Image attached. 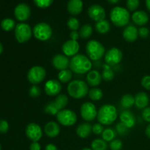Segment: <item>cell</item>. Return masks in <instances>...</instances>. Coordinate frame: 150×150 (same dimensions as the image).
I'll list each match as a JSON object with an SVG mask.
<instances>
[{
	"instance_id": "30bf717a",
	"label": "cell",
	"mask_w": 150,
	"mask_h": 150,
	"mask_svg": "<svg viewBox=\"0 0 150 150\" xmlns=\"http://www.w3.org/2000/svg\"><path fill=\"white\" fill-rule=\"evenodd\" d=\"M81 115L85 121H93L98 116L96 107L92 103H84L81 107Z\"/></svg>"
},
{
	"instance_id": "8fae6325",
	"label": "cell",
	"mask_w": 150,
	"mask_h": 150,
	"mask_svg": "<svg viewBox=\"0 0 150 150\" xmlns=\"http://www.w3.org/2000/svg\"><path fill=\"white\" fill-rule=\"evenodd\" d=\"M26 136L32 142H38L42 136V128L36 123H29L26 127Z\"/></svg>"
},
{
	"instance_id": "4fadbf2b",
	"label": "cell",
	"mask_w": 150,
	"mask_h": 150,
	"mask_svg": "<svg viewBox=\"0 0 150 150\" xmlns=\"http://www.w3.org/2000/svg\"><path fill=\"white\" fill-rule=\"evenodd\" d=\"M88 16L95 21H100L105 19V9L99 4H92L88 9Z\"/></svg>"
},
{
	"instance_id": "9f6ffc18",
	"label": "cell",
	"mask_w": 150,
	"mask_h": 150,
	"mask_svg": "<svg viewBox=\"0 0 150 150\" xmlns=\"http://www.w3.org/2000/svg\"><path fill=\"white\" fill-rule=\"evenodd\" d=\"M81 150H92V149H91V148H89V147H84V148H83Z\"/></svg>"
},
{
	"instance_id": "f5cc1de1",
	"label": "cell",
	"mask_w": 150,
	"mask_h": 150,
	"mask_svg": "<svg viewBox=\"0 0 150 150\" xmlns=\"http://www.w3.org/2000/svg\"><path fill=\"white\" fill-rule=\"evenodd\" d=\"M146 6L147 10L150 12V0H146Z\"/></svg>"
},
{
	"instance_id": "6f0895ef",
	"label": "cell",
	"mask_w": 150,
	"mask_h": 150,
	"mask_svg": "<svg viewBox=\"0 0 150 150\" xmlns=\"http://www.w3.org/2000/svg\"><path fill=\"white\" fill-rule=\"evenodd\" d=\"M0 150H1V144H0Z\"/></svg>"
},
{
	"instance_id": "484cf974",
	"label": "cell",
	"mask_w": 150,
	"mask_h": 150,
	"mask_svg": "<svg viewBox=\"0 0 150 150\" xmlns=\"http://www.w3.org/2000/svg\"><path fill=\"white\" fill-rule=\"evenodd\" d=\"M95 29L98 33L103 35V34H106L109 32L111 29V25H110L108 21L104 19L100 21L97 22L95 24Z\"/></svg>"
},
{
	"instance_id": "cb8c5ba5",
	"label": "cell",
	"mask_w": 150,
	"mask_h": 150,
	"mask_svg": "<svg viewBox=\"0 0 150 150\" xmlns=\"http://www.w3.org/2000/svg\"><path fill=\"white\" fill-rule=\"evenodd\" d=\"M102 79V76L98 70H90L86 76L87 83L91 86H97L100 84Z\"/></svg>"
},
{
	"instance_id": "60d3db41",
	"label": "cell",
	"mask_w": 150,
	"mask_h": 150,
	"mask_svg": "<svg viewBox=\"0 0 150 150\" xmlns=\"http://www.w3.org/2000/svg\"><path fill=\"white\" fill-rule=\"evenodd\" d=\"M122 142L119 139H114L112 142H110L109 147L111 150H121L122 149Z\"/></svg>"
},
{
	"instance_id": "7a4b0ae2",
	"label": "cell",
	"mask_w": 150,
	"mask_h": 150,
	"mask_svg": "<svg viewBox=\"0 0 150 150\" xmlns=\"http://www.w3.org/2000/svg\"><path fill=\"white\" fill-rule=\"evenodd\" d=\"M97 118L101 125H110L114 123L117 118V108L111 104L103 105L98 111Z\"/></svg>"
},
{
	"instance_id": "db71d44e",
	"label": "cell",
	"mask_w": 150,
	"mask_h": 150,
	"mask_svg": "<svg viewBox=\"0 0 150 150\" xmlns=\"http://www.w3.org/2000/svg\"><path fill=\"white\" fill-rule=\"evenodd\" d=\"M107 1H108L109 3H111V4H117V3L120 1V0H107Z\"/></svg>"
},
{
	"instance_id": "f546056e",
	"label": "cell",
	"mask_w": 150,
	"mask_h": 150,
	"mask_svg": "<svg viewBox=\"0 0 150 150\" xmlns=\"http://www.w3.org/2000/svg\"><path fill=\"white\" fill-rule=\"evenodd\" d=\"M117 136V131L113 128H106L102 133V137L105 142H111L114 140Z\"/></svg>"
},
{
	"instance_id": "8d00e7d4",
	"label": "cell",
	"mask_w": 150,
	"mask_h": 150,
	"mask_svg": "<svg viewBox=\"0 0 150 150\" xmlns=\"http://www.w3.org/2000/svg\"><path fill=\"white\" fill-rule=\"evenodd\" d=\"M102 79L105 81H110L113 80L114 77V73L112 70L110 68H105L103 70L102 73Z\"/></svg>"
},
{
	"instance_id": "681fc988",
	"label": "cell",
	"mask_w": 150,
	"mask_h": 150,
	"mask_svg": "<svg viewBox=\"0 0 150 150\" xmlns=\"http://www.w3.org/2000/svg\"><path fill=\"white\" fill-rule=\"evenodd\" d=\"M29 149L30 150H40L41 149V146L38 142H32L30 144L29 146Z\"/></svg>"
},
{
	"instance_id": "7bdbcfd3",
	"label": "cell",
	"mask_w": 150,
	"mask_h": 150,
	"mask_svg": "<svg viewBox=\"0 0 150 150\" xmlns=\"http://www.w3.org/2000/svg\"><path fill=\"white\" fill-rule=\"evenodd\" d=\"M103 130V125L100 123H97V124H95L92 126V132H93L95 135L102 134Z\"/></svg>"
},
{
	"instance_id": "11a10c76",
	"label": "cell",
	"mask_w": 150,
	"mask_h": 150,
	"mask_svg": "<svg viewBox=\"0 0 150 150\" xmlns=\"http://www.w3.org/2000/svg\"><path fill=\"white\" fill-rule=\"evenodd\" d=\"M2 52H3V45H2V44L0 42V55H1V53Z\"/></svg>"
},
{
	"instance_id": "7c38bea8",
	"label": "cell",
	"mask_w": 150,
	"mask_h": 150,
	"mask_svg": "<svg viewBox=\"0 0 150 150\" xmlns=\"http://www.w3.org/2000/svg\"><path fill=\"white\" fill-rule=\"evenodd\" d=\"M123 54L121 50L117 48H112L108 50L105 55V61L109 65H116L122 61Z\"/></svg>"
},
{
	"instance_id": "c3c4849f",
	"label": "cell",
	"mask_w": 150,
	"mask_h": 150,
	"mask_svg": "<svg viewBox=\"0 0 150 150\" xmlns=\"http://www.w3.org/2000/svg\"><path fill=\"white\" fill-rule=\"evenodd\" d=\"M70 40L77 41L78 40H79V38H80L79 32H78L77 31H72L70 34Z\"/></svg>"
},
{
	"instance_id": "5bb4252c",
	"label": "cell",
	"mask_w": 150,
	"mask_h": 150,
	"mask_svg": "<svg viewBox=\"0 0 150 150\" xmlns=\"http://www.w3.org/2000/svg\"><path fill=\"white\" fill-rule=\"evenodd\" d=\"M14 15L16 19L19 21H26L30 17V7L24 3L18 4L14 10Z\"/></svg>"
},
{
	"instance_id": "f907efd6",
	"label": "cell",
	"mask_w": 150,
	"mask_h": 150,
	"mask_svg": "<svg viewBox=\"0 0 150 150\" xmlns=\"http://www.w3.org/2000/svg\"><path fill=\"white\" fill-rule=\"evenodd\" d=\"M45 150H58L57 146L54 144H48L45 146Z\"/></svg>"
},
{
	"instance_id": "277c9868",
	"label": "cell",
	"mask_w": 150,
	"mask_h": 150,
	"mask_svg": "<svg viewBox=\"0 0 150 150\" xmlns=\"http://www.w3.org/2000/svg\"><path fill=\"white\" fill-rule=\"evenodd\" d=\"M67 92L73 98L81 99L89 93V87L87 83L83 81L74 80L69 83Z\"/></svg>"
},
{
	"instance_id": "d6a6232c",
	"label": "cell",
	"mask_w": 150,
	"mask_h": 150,
	"mask_svg": "<svg viewBox=\"0 0 150 150\" xmlns=\"http://www.w3.org/2000/svg\"><path fill=\"white\" fill-rule=\"evenodd\" d=\"M92 32H93V29H92V26L89 24H85L81 26L79 30V35H80V38H83V39H87V38H90Z\"/></svg>"
},
{
	"instance_id": "7dc6e473",
	"label": "cell",
	"mask_w": 150,
	"mask_h": 150,
	"mask_svg": "<svg viewBox=\"0 0 150 150\" xmlns=\"http://www.w3.org/2000/svg\"><path fill=\"white\" fill-rule=\"evenodd\" d=\"M142 117L144 120L150 122V107H146L142 111Z\"/></svg>"
},
{
	"instance_id": "5b68a950",
	"label": "cell",
	"mask_w": 150,
	"mask_h": 150,
	"mask_svg": "<svg viewBox=\"0 0 150 150\" xmlns=\"http://www.w3.org/2000/svg\"><path fill=\"white\" fill-rule=\"evenodd\" d=\"M86 52L90 59L97 61L100 59L105 54V47L99 41L92 40L86 43Z\"/></svg>"
},
{
	"instance_id": "d6986e66",
	"label": "cell",
	"mask_w": 150,
	"mask_h": 150,
	"mask_svg": "<svg viewBox=\"0 0 150 150\" xmlns=\"http://www.w3.org/2000/svg\"><path fill=\"white\" fill-rule=\"evenodd\" d=\"M120 121L128 128H132L136 125V118L133 113L130 111L125 110L120 115Z\"/></svg>"
},
{
	"instance_id": "ab89813d",
	"label": "cell",
	"mask_w": 150,
	"mask_h": 150,
	"mask_svg": "<svg viewBox=\"0 0 150 150\" xmlns=\"http://www.w3.org/2000/svg\"><path fill=\"white\" fill-rule=\"evenodd\" d=\"M140 1L139 0H127L126 6L127 8L130 11H134L139 7Z\"/></svg>"
},
{
	"instance_id": "e575fe53",
	"label": "cell",
	"mask_w": 150,
	"mask_h": 150,
	"mask_svg": "<svg viewBox=\"0 0 150 150\" xmlns=\"http://www.w3.org/2000/svg\"><path fill=\"white\" fill-rule=\"evenodd\" d=\"M44 111H45V113H46V114L57 116V114H58L59 110L57 108V107L56 106L54 101H53V102L48 103L45 105V108H44Z\"/></svg>"
},
{
	"instance_id": "836d02e7",
	"label": "cell",
	"mask_w": 150,
	"mask_h": 150,
	"mask_svg": "<svg viewBox=\"0 0 150 150\" xmlns=\"http://www.w3.org/2000/svg\"><path fill=\"white\" fill-rule=\"evenodd\" d=\"M89 97L92 100L98 101L102 99L103 96V91L99 88H92L89 91Z\"/></svg>"
},
{
	"instance_id": "603a6c76",
	"label": "cell",
	"mask_w": 150,
	"mask_h": 150,
	"mask_svg": "<svg viewBox=\"0 0 150 150\" xmlns=\"http://www.w3.org/2000/svg\"><path fill=\"white\" fill-rule=\"evenodd\" d=\"M131 18L133 21L139 26H144L149 21V16L146 14V12L143 10L134 12Z\"/></svg>"
},
{
	"instance_id": "8992f818",
	"label": "cell",
	"mask_w": 150,
	"mask_h": 150,
	"mask_svg": "<svg viewBox=\"0 0 150 150\" xmlns=\"http://www.w3.org/2000/svg\"><path fill=\"white\" fill-rule=\"evenodd\" d=\"M32 32L36 39L40 41H47L52 37L53 30L48 23L41 22L34 26Z\"/></svg>"
},
{
	"instance_id": "ee69618b",
	"label": "cell",
	"mask_w": 150,
	"mask_h": 150,
	"mask_svg": "<svg viewBox=\"0 0 150 150\" xmlns=\"http://www.w3.org/2000/svg\"><path fill=\"white\" fill-rule=\"evenodd\" d=\"M9 130V124L6 120H0V133H6Z\"/></svg>"
},
{
	"instance_id": "9c48e42d",
	"label": "cell",
	"mask_w": 150,
	"mask_h": 150,
	"mask_svg": "<svg viewBox=\"0 0 150 150\" xmlns=\"http://www.w3.org/2000/svg\"><path fill=\"white\" fill-rule=\"evenodd\" d=\"M46 76L45 68L41 66H34L27 73V79L31 83L34 85L41 83Z\"/></svg>"
},
{
	"instance_id": "4316f807",
	"label": "cell",
	"mask_w": 150,
	"mask_h": 150,
	"mask_svg": "<svg viewBox=\"0 0 150 150\" xmlns=\"http://www.w3.org/2000/svg\"><path fill=\"white\" fill-rule=\"evenodd\" d=\"M54 104L59 111L63 110L68 103V98L66 95H59L54 101Z\"/></svg>"
},
{
	"instance_id": "b9f144b4",
	"label": "cell",
	"mask_w": 150,
	"mask_h": 150,
	"mask_svg": "<svg viewBox=\"0 0 150 150\" xmlns=\"http://www.w3.org/2000/svg\"><path fill=\"white\" fill-rule=\"evenodd\" d=\"M128 127H126L123 123H122L121 122H119L118 124H117L116 125V131L118 134L120 135H125L127 134V132H128Z\"/></svg>"
},
{
	"instance_id": "f1b7e54d",
	"label": "cell",
	"mask_w": 150,
	"mask_h": 150,
	"mask_svg": "<svg viewBox=\"0 0 150 150\" xmlns=\"http://www.w3.org/2000/svg\"><path fill=\"white\" fill-rule=\"evenodd\" d=\"M72 77H73V73H72L71 70H69V69L60 70L58 74L59 81L62 83H68L71 80Z\"/></svg>"
},
{
	"instance_id": "1f68e13d",
	"label": "cell",
	"mask_w": 150,
	"mask_h": 150,
	"mask_svg": "<svg viewBox=\"0 0 150 150\" xmlns=\"http://www.w3.org/2000/svg\"><path fill=\"white\" fill-rule=\"evenodd\" d=\"M1 26L3 30L6 31V32H9V31H11L13 29H15L16 25V22L13 19L7 18H4L1 21Z\"/></svg>"
},
{
	"instance_id": "d4e9b609",
	"label": "cell",
	"mask_w": 150,
	"mask_h": 150,
	"mask_svg": "<svg viewBox=\"0 0 150 150\" xmlns=\"http://www.w3.org/2000/svg\"><path fill=\"white\" fill-rule=\"evenodd\" d=\"M92 132V126L88 122H83L79 125L76 129V133L81 139H86Z\"/></svg>"
},
{
	"instance_id": "44dd1931",
	"label": "cell",
	"mask_w": 150,
	"mask_h": 150,
	"mask_svg": "<svg viewBox=\"0 0 150 150\" xmlns=\"http://www.w3.org/2000/svg\"><path fill=\"white\" fill-rule=\"evenodd\" d=\"M44 132L50 138H55L59 136L60 133V127L56 122H48L44 127Z\"/></svg>"
},
{
	"instance_id": "ac0fdd59",
	"label": "cell",
	"mask_w": 150,
	"mask_h": 150,
	"mask_svg": "<svg viewBox=\"0 0 150 150\" xmlns=\"http://www.w3.org/2000/svg\"><path fill=\"white\" fill-rule=\"evenodd\" d=\"M122 35L127 42H133L139 37V29L133 25H128L125 28Z\"/></svg>"
},
{
	"instance_id": "7402d4cb",
	"label": "cell",
	"mask_w": 150,
	"mask_h": 150,
	"mask_svg": "<svg viewBox=\"0 0 150 150\" xmlns=\"http://www.w3.org/2000/svg\"><path fill=\"white\" fill-rule=\"evenodd\" d=\"M149 96L146 92H140L135 96V105L139 109H144L149 104Z\"/></svg>"
},
{
	"instance_id": "816d5d0a",
	"label": "cell",
	"mask_w": 150,
	"mask_h": 150,
	"mask_svg": "<svg viewBox=\"0 0 150 150\" xmlns=\"http://www.w3.org/2000/svg\"><path fill=\"white\" fill-rule=\"evenodd\" d=\"M145 133H146V136H147L149 139H150V124L146 127V130H145Z\"/></svg>"
},
{
	"instance_id": "3957f363",
	"label": "cell",
	"mask_w": 150,
	"mask_h": 150,
	"mask_svg": "<svg viewBox=\"0 0 150 150\" xmlns=\"http://www.w3.org/2000/svg\"><path fill=\"white\" fill-rule=\"evenodd\" d=\"M110 18L113 24L118 27H122L129 23L130 15L127 9L117 6L110 12Z\"/></svg>"
},
{
	"instance_id": "4dcf8cb0",
	"label": "cell",
	"mask_w": 150,
	"mask_h": 150,
	"mask_svg": "<svg viewBox=\"0 0 150 150\" xmlns=\"http://www.w3.org/2000/svg\"><path fill=\"white\" fill-rule=\"evenodd\" d=\"M91 149L92 150H106L108 149V144L103 139H95L91 144Z\"/></svg>"
},
{
	"instance_id": "f6af8a7d",
	"label": "cell",
	"mask_w": 150,
	"mask_h": 150,
	"mask_svg": "<svg viewBox=\"0 0 150 150\" xmlns=\"http://www.w3.org/2000/svg\"><path fill=\"white\" fill-rule=\"evenodd\" d=\"M142 85L144 89L150 90V76H145L142 79Z\"/></svg>"
},
{
	"instance_id": "74e56055",
	"label": "cell",
	"mask_w": 150,
	"mask_h": 150,
	"mask_svg": "<svg viewBox=\"0 0 150 150\" xmlns=\"http://www.w3.org/2000/svg\"><path fill=\"white\" fill-rule=\"evenodd\" d=\"M33 1L37 7L42 9H45L50 7L54 2V0H33Z\"/></svg>"
},
{
	"instance_id": "d590c367",
	"label": "cell",
	"mask_w": 150,
	"mask_h": 150,
	"mask_svg": "<svg viewBox=\"0 0 150 150\" xmlns=\"http://www.w3.org/2000/svg\"><path fill=\"white\" fill-rule=\"evenodd\" d=\"M67 26L72 31H77L80 28V23L76 18L72 17L67 21Z\"/></svg>"
},
{
	"instance_id": "ba28073f",
	"label": "cell",
	"mask_w": 150,
	"mask_h": 150,
	"mask_svg": "<svg viewBox=\"0 0 150 150\" xmlns=\"http://www.w3.org/2000/svg\"><path fill=\"white\" fill-rule=\"evenodd\" d=\"M57 120L62 125L72 126L77 121V115L73 111L70 109H63L57 114Z\"/></svg>"
},
{
	"instance_id": "52a82bcc",
	"label": "cell",
	"mask_w": 150,
	"mask_h": 150,
	"mask_svg": "<svg viewBox=\"0 0 150 150\" xmlns=\"http://www.w3.org/2000/svg\"><path fill=\"white\" fill-rule=\"evenodd\" d=\"M32 29L26 23H19L15 28V36L19 43H24L30 40L32 35Z\"/></svg>"
},
{
	"instance_id": "6da1fadb",
	"label": "cell",
	"mask_w": 150,
	"mask_h": 150,
	"mask_svg": "<svg viewBox=\"0 0 150 150\" xmlns=\"http://www.w3.org/2000/svg\"><path fill=\"white\" fill-rule=\"evenodd\" d=\"M70 68L76 74H85L89 73L92 67L90 59L83 54H76L70 61Z\"/></svg>"
},
{
	"instance_id": "2e32d148",
	"label": "cell",
	"mask_w": 150,
	"mask_h": 150,
	"mask_svg": "<svg viewBox=\"0 0 150 150\" xmlns=\"http://www.w3.org/2000/svg\"><path fill=\"white\" fill-rule=\"evenodd\" d=\"M62 90V85L58 80L51 79L45 83V92L49 96L59 95Z\"/></svg>"
},
{
	"instance_id": "9a60e30c",
	"label": "cell",
	"mask_w": 150,
	"mask_h": 150,
	"mask_svg": "<svg viewBox=\"0 0 150 150\" xmlns=\"http://www.w3.org/2000/svg\"><path fill=\"white\" fill-rule=\"evenodd\" d=\"M79 43L78 41L69 40H67L62 46V50L64 54L67 57H74L79 51Z\"/></svg>"
},
{
	"instance_id": "83f0119b",
	"label": "cell",
	"mask_w": 150,
	"mask_h": 150,
	"mask_svg": "<svg viewBox=\"0 0 150 150\" xmlns=\"http://www.w3.org/2000/svg\"><path fill=\"white\" fill-rule=\"evenodd\" d=\"M120 104L125 108H129L135 104V98L130 94H127L122 97Z\"/></svg>"
},
{
	"instance_id": "ffe728a7",
	"label": "cell",
	"mask_w": 150,
	"mask_h": 150,
	"mask_svg": "<svg viewBox=\"0 0 150 150\" xmlns=\"http://www.w3.org/2000/svg\"><path fill=\"white\" fill-rule=\"evenodd\" d=\"M83 6L82 0H69L67 6V11L73 16H77L82 12Z\"/></svg>"
},
{
	"instance_id": "e0dca14e",
	"label": "cell",
	"mask_w": 150,
	"mask_h": 150,
	"mask_svg": "<svg viewBox=\"0 0 150 150\" xmlns=\"http://www.w3.org/2000/svg\"><path fill=\"white\" fill-rule=\"evenodd\" d=\"M70 61L68 57L62 54H57L52 59V64L57 70H63L67 69L70 66Z\"/></svg>"
},
{
	"instance_id": "f35d334b",
	"label": "cell",
	"mask_w": 150,
	"mask_h": 150,
	"mask_svg": "<svg viewBox=\"0 0 150 150\" xmlns=\"http://www.w3.org/2000/svg\"><path fill=\"white\" fill-rule=\"evenodd\" d=\"M29 95H30V97H32V98H38V97H39L41 94L40 88L38 86H37V85H33V86H31L30 89H29Z\"/></svg>"
},
{
	"instance_id": "bcb514c9",
	"label": "cell",
	"mask_w": 150,
	"mask_h": 150,
	"mask_svg": "<svg viewBox=\"0 0 150 150\" xmlns=\"http://www.w3.org/2000/svg\"><path fill=\"white\" fill-rule=\"evenodd\" d=\"M139 35L142 38H146L149 35V29L146 27H142L139 29Z\"/></svg>"
}]
</instances>
